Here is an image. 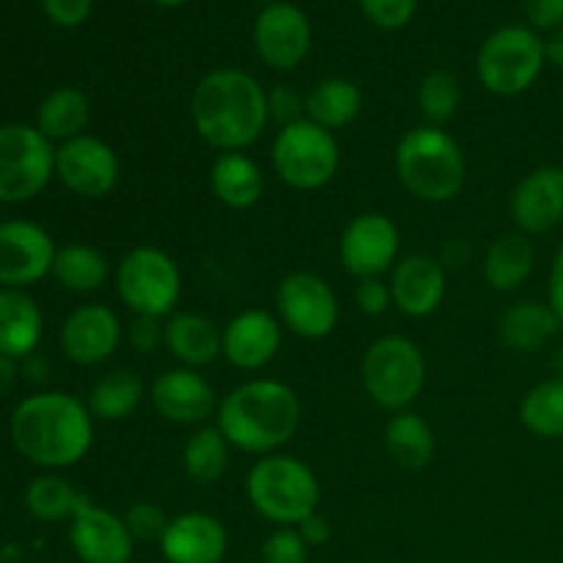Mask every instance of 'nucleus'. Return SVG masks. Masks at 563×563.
<instances>
[{
  "label": "nucleus",
  "instance_id": "de8ad7c7",
  "mask_svg": "<svg viewBox=\"0 0 563 563\" xmlns=\"http://www.w3.org/2000/svg\"><path fill=\"white\" fill-rule=\"evenodd\" d=\"M544 58H548L550 64L559 66V69H563V25L555 27L553 36L544 42Z\"/></svg>",
  "mask_w": 563,
  "mask_h": 563
},
{
  "label": "nucleus",
  "instance_id": "bb28decb",
  "mask_svg": "<svg viewBox=\"0 0 563 563\" xmlns=\"http://www.w3.org/2000/svg\"><path fill=\"white\" fill-rule=\"evenodd\" d=\"M537 267V247L522 231L500 234L484 253V280L495 291H515L531 278Z\"/></svg>",
  "mask_w": 563,
  "mask_h": 563
},
{
  "label": "nucleus",
  "instance_id": "a19ab883",
  "mask_svg": "<svg viewBox=\"0 0 563 563\" xmlns=\"http://www.w3.org/2000/svg\"><path fill=\"white\" fill-rule=\"evenodd\" d=\"M355 306L363 317H383L394 306L390 284L383 278H363L355 286Z\"/></svg>",
  "mask_w": 563,
  "mask_h": 563
},
{
  "label": "nucleus",
  "instance_id": "7c9ffc66",
  "mask_svg": "<svg viewBox=\"0 0 563 563\" xmlns=\"http://www.w3.org/2000/svg\"><path fill=\"white\" fill-rule=\"evenodd\" d=\"M385 449L405 471H423L434 456V432L423 416L412 410L394 412L385 427Z\"/></svg>",
  "mask_w": 563,
  "mask_h": 563
},
{
  "label": "nucleus",
  "instance_id": "c03bdc74",
  "mask_svg": "<svg viewBox=\"0 0 563 563\" xmlns=\"http://www.w3.org/2000/svg\"><path fill=\"white\" fill-rule=\"evenodd\" d=\"M528 22L542 31H555L563 25V0H522Z\"/></svg>",
  "mask_w": 563,
  "mask_h": 563
},
{
  "label": "nucleus",
  "instance_id": "8fccbe9b",
  "mask_svg": "<svg viewBox=\"0 0 563 563\" xmlns=\"http://www.w3.org/2000/svg\"><path fill=\"white\" fill-rule=\"evenodd\" d=\"M157 5H163V9H179V5H185L187 0H154Z\"/></svg>",
  "mask_w": 563,
  "mask_h": 563
},
{
  "label": "nucleus",
  "instance_id": "5701e85b",
  "mask_svg": "<svg viewBox=\"0 0 563 563\" xmlns=\"http://www.w3.org/2000/svg\"><path fill=\"white\" fill-rule=\"evenodd\" d=\"M165 350L179 366H212L223 355V328L196 311H174L165 319Z\"/></svg>",
  "mask_w": 563,
  "mask_h": 563
},
{
  "label": "nucleus",
  "instance_id": "e433bc0d",
  "mask_svg": "<svg viewBox=\"0 0 563 563\" xmlns=\"http://www.w3.org/2000/svg\"><path fill=\"white\" fill-rule=\"evenodd\" d=\"M170 517L152 500H137L124 511V526L130 531L132 542H157L163 539Z\"/></svg>",
  "mask_w": 563,
  "mask_h": 563
},
{
  "label": "nucleus",
  "instance_id": "cd10ccee",
  "mask_svg": "<svg viewBox=\"0 0 563 563\" xmlns=\"http://www.w3.org/2000/svg\"><path fill=\"white\" fill-rule=\"evenodd\" d=\"M363 91L346 77H324L306 93V119L322 130H344L361 115Z\"/></svg>",
  "mask_w": 563,
  "mask_h": 563
},
{
  "label": "nucleus",
  "instance_id": "2eb2a0df",
  "mask_svg": "<svg viewBox=\"0 0 563 563\" xmlns=\"http://www.w3.org/2000/svg\"><path fill=\"white\" fill-rule=\"evenodd\" d=\"M148 396L157 416L176 427H203L209 418L218 416L220 407L212 383L198 368L185 366L157 374Z\"/></svg>",
  "mask_w": 563,
  "mask_h": 563
},
{
  "label": "nucleus",
  "instance_id": "49530a36",
  "mask_svg": "<svg viewBox=\"0 0 563 563\" xmlns=\"http://www.w3.org/2000/svg\"><path fill=\"white\" fill-rule=\"evenodd\" d=\"M548 302L555 311V317L563 324V245L559 247L553 258V269H550V286H548Z\"/></svg>",
  "mask_w": 563,
  "mask_h": 563
},
{
  "label": "nucleus",
  "instance_id": "6ab92c4d",
  "mask_svg": "<svg viewBox=\"0 0 563 563\" xmlns=\"http://www.w3.org/2000/svg\"><path fill=\"white\" fill-rule=\"evenodd\" d=\"M390 295L396 311L410 319H427L443 306L445 267L429 253H407L390 269Z\"/></svg>",
  "mask_w": 563,
  "mask_h": 563
},
{
  "label": "nucleus",
  "instance_id": "c85d7f7f",
  "mask_svg": "<svg viewBox=\"0 0 563 563\" xmlns=\"http://www.w3.org/2000/svg\"><path fill=\"white\" fill-rule=\"evenodd\" d=\"M91 121V102L80 88H55L44 97L36 113V130L49 143H66L86 135V126Z\"/></svg>",
  "mask_w": 563,
  "mask_h": 563
},
{
  "label": "nucleus",
  "instance_id": "3c124183",
  "mask_svg": "<svg viewBox=\"0 0 563 563\" xmlns=\"http://www.w3.org/2000/svg\"><path fill=\"white\" fill-rule=\"evenodd\" d=\"M262 3H267V5H273V3H280V0H262Z\"/></svg>",
  "mask_w": 563,
  "mask_h": 563
},
{
  "label": "nucleus",
  "instance_id": "423d86ee",
  "mask_svg": "<svg viewBox=\"0 0 563 563\" xmlns=\"http://www.w3.org/2000/svg\"><path fill=\"white\" fill-rule=\"evenodd\" d=\"M361 383L383 410H410L427 385V357L407 335H383L363 352Z\"/></svg>",
  "mask_w": 563,
  "mask_h": 563
},
{
  "label": "nucleus",
  "instance_id": "9b49d317",
  "mask_svg": "<svg viewBox=\"0 0 563 563\" xmlns=\"http://www.w3.org/2000/svg\"><path fill=\"white\" fill-rule=\"evenodd\" d=\"M275 313L289 333L306 341H319L333 333L341 308L333 286L322 275L297 269L275 289Z\"/></svg>",
  "mask_w": 563,
  "mask_h": 563
},
{
  "label": "nucleus",
  "instance_id": "c9c22d12",
  "mask_svg": "<svg viewBox=\"0 0 563 563\" xmlns=\"http://www.w3.org/2000/svg\"><path fill=\"white\" fill-rule=\"evenodd\" d=\"M462 102V88L451 71L434 69L418 86V108H421L423 119L432 126L449 124L456 115Z\"/></svg>",
  "mask_w": 563,
  "mask_h": 563
},
{
  "label": "nucleus",
  "instance_id": "f3484780",
  "mask_svg": "<svg viewBox=\"0 0 563 563\" xmlns=\"http://www.w3.org/2000/svg\"><path fill=\"white\" fill-rule=\"evenodd\" d=\"M124 330L113 308L102 302H86L75 308L60 324V350L77 366H99L115 355Z\"/></svg>",
  "mask_w": 563,
  "mask_h": 563
},
{
  "label": "nucleus",
  "instance_id": "37998d69",
  "mask_svg": "<svg viewBox=\"0 0 563 563\" xmlns=\"http://www.w3.org/2000/svg\"><path fill=\"white\" fill-rule=\"evenodd\" d=\"M93 0H42L44 14L60 27H77L91 14Z\"/></svg>",
  "mask_w": 563,
  "mask_h": 563
},
{
  "label": "nucleus",
  "instance_id": "f704fd0d",
  "mask_svg": "<svg viewBox=\"0 0 563 563\" xmlns=\"http://www.w3.org/2000/svg\"><path fill=\"white\" fill-rule=\"evenodd\" d=\"M86 500V495L77 493L64 476H55V473L33 478L25 489L27 511L44 522H58L66 520V517L71 520Z\"/></svg>",
  "mask_w": 563,
  "mask_h": 563
},
{
  "label": "nucleus",
  "instance_id": "9d476101",
  "mask_svg": "<svg viewBox=\"0 0 563 563\" xmlns=\"http://www.w3.org/2000/svg\"><path fill=\"white\" fill-rule=\"evenodd\" d=\"M55 176V148L36 126H0V203L36 198Z\"/></svg>",
  "mask_w": 563,
  "mask_h": 563
},
{
  "label": "nucleus",
  "instance_id": "4c0bfd02",
  "mask_svg": "<svg viewBox=\"0 0 563 563\" xmlns=\"http://www.w3.org/2000/svg\"><path fill=\"white\" fill-rule=\"evenodd\" d=\"M308 544L297 528H278L262 544V563H306Z\"/></svg>",
  "mask_w": 563,
  "mask_h": 563
},
{
  "label": "nucleus",
  "instance_id": "ea45409f",
  "mask_svg": "<svg viewBox=\"0 0 563 563\" xmlns=\"http://www.w3.org/2000/svg\"><path fill=\"white\" fill-rule=\"evenodd\" d=\"M267 108L269 121H275L278 130L306 119V97L291 86H275L273 91H267Z\"/></svg>",
  "mask_w": 563,
  "mask_h": 563
},
{
  "label": "nucleus",
  "instance_id": "4468645a",
  "mask_svg": "<svg viewBox=\"0 0 563 563\" xmlns=\"http://www.w3.org/2000/svg\"><path fill=\"white\" fill-rule=\"evenodd\" d=\"M253 47L269 69H297L311 53V22L286 0L264 5L253 25Z\"/></svg>",
  "mask_w": 563,
  "mask_h": 563
},
{
  "label": "nucleus",
  "instance_id": "39448f33",
  "mask_svg": "<svg viewBox=\"0 0 563 563\" xmlns=\"http://www.w3.org/2000/svg\"><path fill=\"white\" fill-rule=\"evenodd\" d=\"M245 495L264 520L280 528H297L319 511L322 487L306 462L278 451L253 462L245 476Z\"/></svg>",
  "mask_w": 563,
  "mask_h": 563
},
{
  "label": "nucleus",
  "instance_id": "a18cd8bd",
  "mask_svg": "<svg viewBox=\"0 0 563 563\" xmlns=\"http://www.w3.org/2000/svg\"><path fill=\"white\" fill-rule=\"evenodd\" d=\"M297 531H300V537L306 539L308 548H319V544H324L330 539V522H328V517H322L319 511H313L311 517H306V520L297 526Z\"/></svg>",
  "mask_w": 563,
  "mask_h": 563
},
{
  "label": "nucleus",
  "instance_id": "dca6fc26",
  "mask_svg": "<svg viewBox=\"0 0 563 563\" xmlns=\"http://www.w3.org/2000/svg\"><path fill=\"white\" fill-rule=\"evenodd\" d=\"M55 242L42 225L27 220L0 223V286L25 289L53 273Z\"/></svg>",
  "mask_w": 563,
  "mask_h": 563
},
{
  "label": "nucleus",
  "instance_id": "58836bf2",
  "mask_svg": "<svg viewBox=\"0 0 563 563\" xmlns=\"http://www.w3.org/2000/svg\"><path fill=\"white\" fill-rule=\"evenodd\" d=\"M363 16L383 31H399L416 14V0H357Z\"/></svg>",
  "mask_w": 563,
  "mask_h": 563
},
{
  "label": "nucleus",
  "instance_id": "6e6552de",
  "mask_svg": "<svg viewBox=\"0 0 563 563\" xmlns=\"http://www.w3.org/2000/svg\"><path fill=\"white\" fill-rule=\"evenodd\" d=\"M115 295L135 317L168 319L181 297L179 264L163 247H132L115 267Z\"/></svg>",
  "mask_w": 563,
  "mask_h": 563
},
{
  "label": "nucleus",
  "instance_id": "a211bd4d",
  "mask_svg": "<svg viewBox=\"0 0 563 563\" xmlns=\"http://www.w3.org/2000/svg\"><path fill=\"white\" fill-rule=\"evenodd\" d=\"M284 344V324L262 308H251L223 328V357L240 372H262Z\"/></svg>",
  "mask_w": 563,
  "mask_h": 563
},
{
  "label": "nucleus",
  "instance_id": "412c9836",
  "mask_svg": "<svg viewBox=\"0 0 563 563\" xmlns=\"http://www.w3.org/2000/svg\"><path fill=\"white\" fill-rule=\"evenodd\" d=\"M511 218L522 234H548L563 220V168L542 165L522 176L509 198Z\"/></svg>",
  "mask_w": 563,
  "mask_h": 563
},
{
  "label": "nucleus",
  "instance_id": "473e14b6",
  "mask_svg": "<svg viewBox=\"0 0 563 563\" xmlns=\"http://www.w3.org/2000/svg\"><path fill=\"white\" fill-rule=\"evenodd\" d=\"M231 462V445L218 427H198L181 449V467L192 484H218Z\"/></svg>",
  "mask_w": 563,
  "mask_h": 563
},
{
  "label": "nucleus",
  "instance_id": "f03ea898",
  "mask_svg": "<svg viewBox=\"0 0 563 563\" xmlns=\"http://www.w3.org/2000/svg\"><path fill=\"white\" fill-rule=\"evenodd\" d=\"M302 405L295 388L273 377L240 383L220 399L218 423L231 449L242 454H278L297 434Z\"/></svg>",
  "mask_w": 563,
  "mask_h": 563
},
{
  "label": "nucleus",
  "instance_id": "aec40b11",
  "mask_svg": "<svg viewBox=\"0 0 563 563\" xmlns=\"http://www.w3.org/2000/svg\"><path fill=\"white\" fill-rule=\"evenodd\" d=\"M69 542L82 563H126L135 544L126 531L124 517L93 506L91 500H86L71 517Z\"/></svg>",
  "mask_w": 563,
  "mask_h": 563
},
{
  "label": "nucleus",
  "instance_id": "f8f14e48",
  "mask_svg": "<svg viewBox=\"0 0 563 563\" xmlns=\"http://www.w3.org/2000/svg\"><path fill=\"white\" fill-rule=\"evenodd\" d=\"M401 236L383 212H363L344 225L339 240L341 267L357 280L383 278L399 262Z\"/></svg>",
  "mask_w": 563,
  "mask_h": 563
},
{
  "label": "nucleus",
  "instance_id": "72a5a7b5",
  "mask_svg": "<svg viewBox=\"0 0 563 563\" xmlns=\"http://www.w3.org/2000/svg\"><path fill=\"white\" fill-rule=\"evenodd\" d=\"M520 421L537 438H563V377L544 379L528 390L520 405Z\"/></svg>",
  "mask_w": 563,
  "mask_h": 563
},
{
  "label": "nucleus",
  "instance_id": "393cba45",
  "mask_svg": "<svg viewBox=\"0 0 563 563\" xmlns=\"http://www.w3.org/2000/svg\"><path fill=\"white\" fill-rule=\"evenodd\" d=\"M44 319L36 300L22 289H0V355L25 357L42 341Z\"/></svg>",
  "mask_w": 563,
  "mask_h": 563
},
{
  "label": "nucleus",
  "instance_id": "7ed1b4c3",
  "mask_svg": "<svg viewBox=\"0 0 563 563\" xmlns=\"http://www.w3.org/2000/svg\"><path fill=\"white\" fill-rule=\"evenodd\" d=\"M11 440L33 465L64 471L86 460L93 445V416L69 394H36L11 416Z\"/></svg>",
  "mask_w": 563,
  "mask_h": 563
},
{
  "label": "nucleus",
  "instance_id": "09e8293b",
  "mask_svg": "<svg viewBox=\"0 0 563 563\" xmlns=\"http://www.w3.org/2000/svg\"><path fill=\"white\" fill-rule=\"evenodd\" d=\"M16 383V366L11 357L0 355V396L5 394V390L11 388V385Z\"/></svg>",
  "mask_w": 563,
  "mask_h": 563
},
{
  "label": "nucleus",
  "instance_id": "1a4fd4ad",
  "mask_svg": "<svg viewBox=\"0 0 563 563\" xmlns=\"http://www.w3.org/2000/svg\"><path fill=\"white\" fill-rule=\"evenodd\" d=\"M544 42L522 25H506L482 44L476 71L482 86L495 97H517L542 75Z\"/></svg>",
  "mask_w": 563,
  "mask_h": 563
},
{
  "label": "nucleus",
  "instance_id": "ddd939ff",
  "mask_svg": "<svg viewBox=\"0 0 563 563\" xmlns=\"http://www.w3.org/2000/svg\"><path fill=\"white\" fill-rule=\"evenodd\" d=\"M55 176L69 192L80 198L110 196L121 179L119 154L97 135H80L55 148Z\"/></svg>",
  "mask_w": 563,
  "mask_h": 563
},
{
  "label": "nucleus",
  "instance_id": "79ce46f5",
  "mask_svg": "<svg viewBox=\"0 0 563 563\" xmlns=\"http://www.w3.org/2000/svg\"><path fill=\"white\" fill-rule=\"evenodd\" d=\"M130 344L141 355H152L159 346H165V319L135 317L130 324Z\"/></svg>",
  "mask_w": 563,
  "mask_h": 563
},
{
  "label": "nucleus",
  "instance_id": "a878e982",
  "mask_svg": "<svg viewBox=\"0 0 563 563\" xmlns=\"http://www.w3.org/2000/svg\"><path fill=\"white\" fill-rule=\"evenodd\" d=\"M561 319L550 302L520 300L498 319V341L511 352H537L559 333Z\"/></svg>",
  "mask_w": 563,
  "mask_h": 563
},
{
  "label": "nucleus",
  "instance_id": "0eeeda50",
  "mask_svg": "<svg viewBox=\"0 0 563 563\" xmlns=\"http://www.w3.org/2000/svg\"><path fill=\"white\" fill-rule=\"evenodd\" d=\"M269 163L278 179L291 190H322L335 179L341 165V148L335 132L322 130L313 121L280 126L269 148Z\"/></svg>",
  "mask_w": 563,
  "mask_h": 563
},
{
  "label": "nucleus",
  "instance_id": "2f4dec72",
  "mask_svg": "<svg viewBox=\"0 0 563 563\" xmlns=\"http://www.w3.org/2000/svg\"><path fill=\"white\" fill-rule=\"evenodd\" d=\"M53 275L64 289L75 295H93L102 289L110 278V264L99 247L75 242L55 251Z\"/></svg>",
  "mask_w": 563,
  "mask_h": 563
},
{
  "label": "nucleus",
  "instance_id": "b1692460",
  "mask_svg": "<svg viewBox=\"0 0 563 563\" xmlns=\"http://www.w3.org/2000/svg\"><path fill=\"white\" fill-rule=\"evenodd\" d=\"M209 187L223 207L245 212L264 196V174L256 159L245 152L218 154L209 170Z\"/></svg>",
  "mask_w": 563,
  "mask_h": 563
},
{
  "label": "nucleus",
  "instance_id": "f257e3e1",
  "mask_svg": "<svg viewBox=\"0 0 563 563\" xmlns=\"http://www.w3.org/2000/svg\"><path fill=\"white\" fill-rule=\"evenodd\" d=\"M190 119L207 146L245 152L269 124L267 91L247 71L223 66L198 80L190 97Z\"/></svg>",
  "mask_w": 563,
  "mask_h": 563
},
{
  "label": "nucleus",
  "instance_id": "4be33fe9",
  "mask_svg": "<svg viewBox=\"0 0 563 563\" xmlns=\"http://www.w3.org/2000/svg\"><path fill=\"white\" fill-rule=\"evenodd\" d=\"M159 550L168 563H220L229 550V533L218 517L207 511H185L170 517Z\"/></svg>",
  "mask_w": 563,
  "mask_h": 563
},
{
  "label": "nucleus",
  "instance_id": "c756f323",
  "mask_svg": "<svg viewBox=\"0 0 563 563\" xmlns=\"http://www.w3.org/2000/svg\"><path fill=\"white\" fill-rule=\"evenodd\" d=\"M143 396H146V385L130 368H113V372H104L97 383L91 385V394H88V412L93 416V421H124L132 412L141 407Z\"/></svg>",
  "mask_w": 563,
  "mask_h": 563
},
{
  "label": "nucleus",
  "instance_id": "20e7f679",
  "mask_svg": "<svg viewBox=\"0 0 563 563\" xmlns=\"http://www.w3.org/2000/svg\"><path fill=\"white\" fill-rule=\"evenodd\" d=\"M396 176L418 201L449 203L467 179L465 152L443 126L423 124L405 132L394 152Z\"/></svg>",
  "mask_w": 563,
  "mask_h": 563
}]
</instances>
